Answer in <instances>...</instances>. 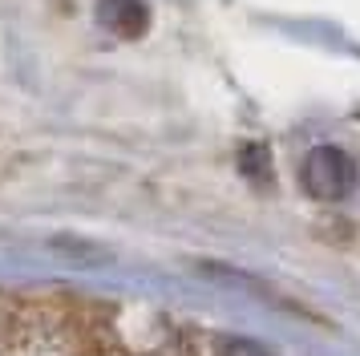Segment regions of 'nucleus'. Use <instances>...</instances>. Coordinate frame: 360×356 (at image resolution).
Instances as JSON below:
<instances>
[{
  "label": "nucleus",
  "mask_w": 360,
  "mask_h": 356,
  "mask_svg": "<svg viewBox=\"0 0 360 356\" xmlns=\"http://www.w3.org/2000/svg\"><path fill=\"white\" fill-rule=\"evenodd\" d=\"M304 186H308L311 198L336 203V198H344L356 186V166L336 146H316L308 154V162H304Z\"/></svg>",
  "instance_id": "f257e3e1"
},
{
  "label": "nucleus",
  "mask_w": 360,
  "mask_h": 356,
  "mask_svg": "<svg viewBox=\"0 0 360 356\" xmlns=\"http://www.w3.org/2000/svg\"><path fill=\"white\" fill-rule=\"evenodd\" d=\"M101 16H105V25H114V29L126 32V37L142 32V25H146L142 0H105V4H101Z\"/></svg>",
  "instance_id": "f03ea898"
},
{
  "label": "nucleus",
  "mask_w": 360,
  "mask_h": 356,
  "mask_svg": "<svg viewBox=\"0 0 360 356\" xmlns=\"http://www.w3.org/2000/svg\"><path fill=\"white\" fill-rule=\"evenodd\" d=\"M223 356H271V352L251 344V340H223Z\"/></svg>",
  "instance_id": "7ed1b4c3"
}]
</instances>
